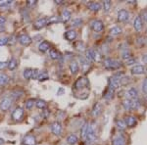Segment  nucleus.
Masks as SVG:
<instances>
[{"label": "nucleus", "instance_id": "obj_37", "mask_svg": "<svg viewBox=\"0 0 147 145\" xmlns=\"http://www.w3.org/2000/svg\"><path fill=\"white\" fill-rule=\"evenodd\" d=\"M35 105H36L37 108H39V109H44V108H46L47 104L44 100H37L36 103H35Z\"/></svg>", "mask_w": 147, "mask_h": 145}, {"label": "nucleus", "instance_id": "obj_53", "mask_svg": "<svg viewBox=\"0 0 147 145\" xmlns=\"http://www.w3.org/2000/svg\"><path fill=\"white\" fill-rule=\"evenodd\" d=\"M5 22H6V18L4 16H0V27H2L5 24Z\"/></svg>", "mask_w": 147, "mask_h": 145}, {"label": "nucleus", "instance_id": "obj_28", "mask_svg": "<svg viewBox=\"0 0 147 145\" xmlns=\"http://www.w3.org/2000/svg\"><path fill=\"white\" fill-rule=\"evenodd\" d=\"M32 72H34V70L32 69H26L25 71H24V74H23V76H24V78H26V80H30L32 77Z\"/></svg>", "mask_w": 147, "mask_h": 145}, {"label": "nucleus", "instance_id": "obj_13", "mask_svg": "<svg viewBox=\"0 0 147 145\" xmlns=\"http://www.w3.org/2000/svg\"><path fill=\"white\" fill-rule=\"evenodd\" d=\"M97 56H98L97 52H95V50H93V49L90 48L86 51V57H85V58H86L89 62H93V61H96Z\"/></svg>", "mask_w": 147, "mask_h": 145}, {"label": "nucleus", "instance_id": "obj_8", "mask_svg": "<svg viewBox=\"0 0 147 145\" xmlns=\"http://www.w3.org/2000/svg\"><path fill=\"white\" fill-rule=\"evenodd\" d=\"M80 67H82V70L84 73H86L87 71H88L89 67H90V62L87 60L86 58H84V57H80Z\"/></svg>", "mask_w": 147, "mask_h": 145}, {"label": "nucleus", "instance_id": "obj_48", "mask_svg": "<svg viewBox=\"0 0 147 145\" xmlns=\"http://www.w3.org/2000/svg\"><path fill=\"white\" fill-rule=\"evenodd\" d=\"M142 91L145 94H147V78L144 80L143 84H142Z\"/></svg>", "mask_w": 147, "mask_h": 145}, {"label": "nucleus", "instance_id": "obj_21", "mask_svg": "<svg viewBox=\"0 0 147 145\" xmlns=\"http://www.w3.org/2000/svg\"><path fill=\"white\" fill-rule=\"evenodd\" d=\"M134 27L136 28V30L137 32H140L141 28H142V20H141V17H136L134 19Z\"/></svg>", "mask_w": 147, "mask_h": 145}, {"label": "nucleus", "instance_id": "obj_4", "mask_svg": "<svg viewBox=\"0 0 147 145\" xmlns=\"http://www.w3.org/2000/svg\"><path fill=\"white\" fill-rule=\"evenodd\" d=\"M90 28L94 30V32H100L103 30L104 26H103V23H102L100 20H94L90 23Z\"/></svg>", "mask_w": 147, "mask_h": 145}, {"label": "nucleus", "instance_id": "obj_22", "mask_svg": "<svg viewBox=\"0 0 147 145\" xmlns=\"http://www.w3.org/2000/svg\"><path fill=\"white\" fill-rule=\"evenodd\" d=\"M72 17V15H71V12L69 10H64L62 12V14H61V21H63V22H68L69 20L71 19Z\"/></svg>", "mask_w": 147, "mask_h": 145}, {"label": "nucleus", "instance_id": "obj_41", "mask_svg": "<svg viewBox=\"0 0 147 145\" xmlns=\"http://www.w3.org/2000/svg\"><path fill=\"white\" fill-rule=\"evenodd\" d=\"M103 8H104V11L107 13V12H109V10H110L111 8V1H109V0H106V1L103 2Z\"/></svg>", "mask_w": 147, "mask_h": 145}, {"label": "nucleus", "instance_id": "obj_27", "mask_svg": "<svg viewBox=\"0 0 147 145\" xmlns=\"http://www.w3.org/2000/svg\"><path fill=\"white\" fill-rule=\"evenodd\" d=\"M125 140L123 136H118L116 137L115 139H114L113 141V145H125Z\"/></svg>", "mask_w": 147, "mask_h": 145}, {"label": "nucleus", "instance_id": "obj_50", "mask_svg": "<svg viewBox=\"0 0 147 145\" xmlns=\"http://www.w3.org/2000/svg\"><path fill=\"white\" fill-rule=\"evenodd\" d=\"M134 63H136V60H134V58H132V57L129 59H127V60H125V64L129 66L132 65V64H134Z\"/></svg>", "mask_w": 147, "mask_h": 145}, {"label": "nucleus", "instance_id": "obj_31", "mask_svg": "<svg viewBox=\"0 0 147 145\" xmlns=\"http://www.w3.org/2000/svg\"><path fill=\"white\" fill-rule=\"evenodd\" d=\"M127 95H129L131 99H136L137 98V90L136 88H130L129 90V92L127 93Z\"/></svg>", "mask_w": 147, "mask_h": 145}, {"label": "nucleus", "instance_id": "obj_7", "mask_svg": "<svg viewBox=\"0 0 147 145\" xmlns=\"http://www.w3.org/2000/svg\"><path fill=\"white\" fill-rule=\"evenodd\" d=\"M129 14L127 10L122 9V10L118 12V21H120V22H127V21H129Z\"/></svg>", "mask_w": 147, "mask_h": 145}, {"label": "nucleus", "instance_id": "obj_52", "mask_svg": "<svg viewBox=\"0 0 147 145\" xmlns=\"http://www.w3.org/2000/svg\"><path fill=\"white\" fill-rule=\"evenodd\" d=\"M142 19H143L144 22H147V9H145V10L142 12Z\"/></svg>", "mask_w": 147, "mask_h": 145}, {"label": "nucleus", "instance_id": "obj_10", "mask_svg": "<svg viewBox=\"0 0 147 145\" xmlns=\"http://www.w3.org/2000/svg\"><path fill=\"white\" fill-rule=\"evenodd\" d=\"M19 42H20L21 44L24 45V46H28L30 43H32V38H30V35L28 34H22L19 36Z\"/></svg>", "mask_w": 147, "mask_h": 145}, {"label": "nucleus", "instance_id": "obj_5", "mask_svg": "<svg viewBox=\"0 0 147 145\" xmlns=\"http://www.w3.org/2000/svg\"><path fill=\"white\" fill-rule=\"evenodd\" d=\"M24 116V109L21 107H17L12 113V119L14 121H20Z\"/></svg>", "mask_w": 147, "mask_h": 145}, {"label": "nucleus", "instance_id": "obj_34", "mask_svg": "<svg viewBox=\"0 0 147 145\" xmlns=\"http://www.w3.org/2000/svg\"><path fill=\"white\" fill-rule=\"evenodd\" d=\"M120 84H122V85H127V84H129L131 80H130V78L129 77H122V78H120Z\"/></svg>", "mask_w": 147, "mask_h": 145}, {"label": "nucleus", "instance_id": "obj_15", "mask_svg": "<svg viewBox=\"0 0 147 145\" xmlns=\"http://www.w3.org/2000/svg\"><path fill=\"white\" fill-rule=\"evenodd\" d=\"M109 82H110V87L111 88H113V89H116V88H119L120 87V80H119V78H116V77H113L109 80Z\"/></svg>", "mask_w": 147, "mask_h": 145}, {"label": "nucleus", "instance_id": "obj_43", "mask_svg": "<svg viewBox=\"0 0 147 145\" xmlns=\"http://www.w3.org/2000/svg\"><path fill=\"white\" fill-rule=\"evenodd\" d=\"M12 3H13V1H11V0H0V7L10 6Z\"/></svg>", "mask_w": 147, "mask_h": 145}, {"label": "nucleus", "instance_id": "obj_54", "mask_svg": "<svg viewBox=\"0 0 147 145\" xmlns=\"http://www.w3.org/2000/svg\"><path fill=\"white\" fill-rule=\"evenodd\" d=\"M7 67V63L5 62H0V70H3Z\"/></svg>", "mask_w": 147, "mask_h": 145}, {"label": "nucleus", "instance_id": "obj_6", "mask_svg": "<svg viewBox=\"0 0 147 145\" xmlns=\"http://www.w3.org/2000/svg\"><path fill=\"white\" fill-rule=\"evenodd\" d=\"M87 141L92 142L95 140V132H94V128L92 127V125H89L88 123V127H87V132H86V138Z\"/></svg>", "mask_w": 147, "mask_h": 145}, {"label": "nucleus", "instance_id": "obj_46", "mask_svg": "<svg viewBox=\"0 0 147 145\" xmlns=\"http://www.w3.org/2000/svg\"><path fill=\"white\" fill-rule=\"evenodd\" d=\"M76 48L78 49V50H80V51H82L84 49V44L82 43V42H80L79 41L78 43H76Z\"/></svg>", "mask_w": 147, "mask_h": 145}, {"label": "nucleus", "instance_id": "obj_33", "mask_svg": "<svg viewBox=\"0 0 147 145\" xmlns=\"http://www.w3.org/2000/svg\"><path fill=\"white\" fill-rule=\"evenodd\" d=\"M122 32V28L120 27H114L110 30V34L111 35H118Z\"/></svg>", "mask_w": 147, "mask_h": 145}, {"label": "nucleus", "instance_id": "obj_9", "mask_svg": "<svg viewBox=\"0 0 147 145\" xmlns=\"http://www.w3.org/2000/svg\"><path fill=\"white\" fill-rule=\"evenodd\" d=\"M51 132L55 135H60L62 132V125L59 122H54L51 125Z\"/></svg>", "mask_w": 147, "mask_h": 145}, {"label": "nucleus", "instance_id": "obj_39", "mask_svg": "<svg viewBox=\"0 0 147 145\" xmlns=\"http://www.w3.org/2000/svg\"><path fill=\"white\" fill-rule=\"evenodd\" d=\"M87 127H88V123H84L82 127V137L84 139L86 138V132H87Z\"/></svg>", "mask_w": 147, "mask_h": 145}, {"label": "nucleus", "instance_id": "obj_14", "mask_svg": "<svg viewBox=\"0 0 147 145\" xmlns=\"http://www.w3.org/2000/svg\"><path fill=\"white\" fill-rule=\"evenodd\" d=\"M124 122L125 123V125L129 127H132L136 123V120L134 117H132V116H127V117L125 118Z\"/></svg>", "mask_w": 147, "mask_h": 145}, {"label": "nucleus", "instance_id": "obj_35", "mask_svg": "<svg viewBox=\"0 0 147 145\" xmlns=\"http://www.w3.org/2000/svg\"><path fill=\"white\" fill-rule=\"evenodd\" d=\"M61 21V18L58 17V16H52L49 19H47V25L49 24H53V23H58Z\"/></svg>", "mask_w": 147, "mask_h": 145}, {"label": "nucleus", "instance_id": "obj_30", "mask_svg": "<svg viewBox=\"0 0 147 145\" xmlns=\"http://www.w3.org/2000/svg\"><path fill=\"white\" fill-rule=\"evenodd\" d=\"M7 67H8L10 70H15L16 67H17V60H16L15 58H12L10 61H9V63H7Z\"/></svg>", "mask_w": 147, "mask_h": 145}, {"label": "nucleus", "instance_id": "obj_44", "mask_svg": "<svg viewBox=\"0 0 147 145\" xmlns=\"http://www.w3.org/2000/svg\"><path fill=\"white\" fill-rule=\"evenodd\" d=\"M117 125H118V127H119V129H121V130H124L125 128V127H127L125 122H124V121H122V120H118L117 121Z\"/></svg>", "mask_w": 147, "mask_h": 145}, {"label": "nucleus", "instance_id": "obj_17", "mask_svg": "<svg viewBox=\"0 0 147 145\" xmlns=\"http://www.w3.org/2000/svg\"><path fill=\"white\" fill-rule=\"evenodd\" d=\"M101 113H102V105L100 103H96L93 107V110H92V116L93 117H98Z\"/></svg>", "mask_w": 147, "mask_h": 145}, {"label": "nucleus", "instance_id": "obj_45", "mask_svg": "<svg viewBox=\"0 0 147 145\" xmlns=\"http://www.w3.org/2000/svg\"><path fill=\"white\" fill-rule=\"evenodd\" d=\"M34 104V99H28V100L26 101V108L27 109H30Z\"/></svg>", "mask_w": 147, "mask_h": 145}, {"label": "nucleus", "instance_id": "obj_49", "mask_svg": "<svg viewBox=\"0 0 147 145\" xmlns=\"http://www.w3.org/2000/svg\"><path fill=\"white\" fill-rule=\"evenodd\" d=\"M36 3H37L36 0H28L27 1V5L28 7H34Z\"/></svg>", "mask_w": 147, "mask_h": 145}, {"label": "nucleus", "instance_id": "obj_42", "mask_svg": "<svg viewBox=\"0 0 147 145\" xmlns=\"http://www.w3.org/2000/svg\"><path fill=\"white\" fill-rule=\"evenodd\" d=\"M131 109H137L139 106H140V102L136 99H131Z\"/></svg>", "mask_w": 147, "mask_h": 145}, {"label": "nucleus", "instance_id": "obj_3", "mask_svg": "<svg viewBox=\"0 0 147 145\" xmlns=\"http://www.w3.org/2000/svg\"><path fill=\"white\" fill-rule=\"evenodd\" d=\"M11 106H12V99L11 98L5 97V98H3L1 101H0V109H1V111H3V112L8 111Z\"/></svg>", "mask_w": 147, "mask_h": 145}, {"label": "nucleus", "instance_id": "obj_19", "mask_svg": "<svg viewBox=\"0 0 147 145\" xmlns=\"http://www.w3.org/2000/svg\"><path fill=\"white\" fill-rule=\"evenodd\" d=\"M87 7H88V9H90V10L93 12H97L101 9V5L98 2H89V3L87 4Z\"/></svg>", "mask_w": 147, "mask_h": 145}, {"label": "nucleus", "instance_id": "obj_23", "mask_svg": "<svg viewBox=\"0 0 147 145\" xmlns=\"http://www.w3.org/2000/svg\"><path fill=\"white\" fill-rule=\"evenodd\" d=\"M10 80V78L7 75L3 73H0V86H3V85L7 84Z\"/></svg>", "mask_w": 147, "mask_h": 145}, {"label": "nucleus", "instance_id": "obj_2", "mask_svg": "<svg viewBox=\"0 0 147 145\" xmlns=\"http://www.w3.org/2000/svg\"><path fill=\"white\" fill-rule=\"evenodd\" d=\"M89 85V82L86 78H80L77 80V82H75L74 85V88L75 89H80V88H84Z\"/></svg>", "mask_w": 147, "mask_h": 145}, {"label": "nucleus", "instance_id": "obj_56", "mask_svg": "<svg viewBox=\"0 0 147 145\" xmlns=\"http://www.w3.org/2000/svg\"><path fill=\"white\" fill-rule=\"evenodd\" d=\"M55 3H56V4H58V5H60V4H63L64 2L62 1V0H56Z\"/></svg>", "mask_w": 147, "mask_h": 145}, {"label": "nucleus", "instance_id": "obj_12", "mask_svg": "<svg viewBox=\"0 0 147 145\" xmlns=\"http://www.w3.org/2000/svg\"><path fill=\"white\" fill-rule=\"evenodd\" d=\"M47 25V19L46 18H41L38 19L36 22L34 23V27L35 30H41L42 28H44Z\"/></svg>", "mask_w": 147, "mask_h": 145}, {"label": "nucleus", "instance_id": "obj_40", "mask_svg": "<svg viewBox=\"0 0 147 145\" xmlns=\"http://www.w3.org/2000/svg\"><path fill=\"white\" fill-rule=\"evenodd\" d=\"M82 24V20L80 18H76L74 19V20L72 21V26L73 27H79V26H80Z\"/></svg>", "mask_w": 147, "mask_h": 145}, {"label": "nucleus", "instance_id": "obj_11", "mask_svg": "<svg viewBox=\"0 0 147 145\" xmlns=\"http://www.w3.org/2000/svg\"><path fill=\"white\" fill-rule=\"evenodd\" d=\"M36 139L32 134H27L23 138V144L24 145H35Z\"/></svg>", "mask_w": 147, "mask_h": 145}, {"label": "nucleus", "instance_id": "obj_47", "mask_svg": "<svg viewBox=\"0 0 147 145\" xmlns=\"http://www.w3.org/2000/svg\"><path fill=\"white\" fill-rule=\"evenodd\" d=\"M8 42H9V37H2V38H0V46L6 45Z\"/></svg>", "mask_w": 147, "mask_h": 145}, {"label": "nucleus", "instance_id": "obj_20", "mask_svg": "<svg viewBox=\"0 0 147 145\" xmlns=\"http://www.w3.org/2000/svg\"><path fill=\"white\" fill-rule=\"evenodd\" d=\"M144 71H145V69H144L143 66H141V65H136L131 68V73L134 74V75H140V74H143Z\"/></svg>", "mask_w": 147, "mask_h": 145}, {"label": "nucleus", "instance_id": "obj_38", "mask_svg": "<svg viewBox=\"0 0 147 145\" xmlns=\"http://www.w3.org/2000/svg\"><path fill=\"white\" fill-rule=\"evenodd\" d=\"M122 58L124 59V60H127V59L131 58V54H130V52L127 50V49H125V51L122 52Z\"/></svg>", "mask_w": 147, "mask_h": 145}, {"label": "nucleus", "instance_id": "obj_1", "mask_svg": "<svg viewBox=\"0 0 147 145\" xmlns=\"http://www.w3.org/2000/svg\"><path fill=\"white\" fill-rule=\"evenodd\" d=\"M103 65L108 70H117V69H119L121 67V62L116 60V59L107 58L104 60Z\"/></svg>", "mask_w": 147, "mask_h": 145}, {"label": "nucleus", "instance_id": "obj_24", "mask_svg": "<svg viewBox=\"0 0 147 145\" xmlns=\"http://www.w3.org/2000/svg\"><path fill=\"white\" fill-rule=\"evenodd\" d=\"M38 48L41 52H45L50 48V44H49V42H47V41H42L41 43L39 44Z\"/></svg>", "mask_w": 147, "mask_h": 145}, {"label": "nucleus", "instance_id": "obj_36", "mask_svg": "<svg viewBox=\"0 0 147 145\" xmlns=\"http://www.w3.org/2000/svg\"><path fill=\"white\" fill-rule=\"evenodd\" d=\"M48 78H49V76L46 72H39V75H38V77H37V80H40V82H42V80H48Z\"/></svg>", "mask_w": 147, "mask_h": 145}, {"label": "nucleus", "instance_id": "obj_25", "mask_svg": "<svg viewBox=\"0 0 147 145\" xmlns=\"http://www.w3.org/2000/svg\"><path fill=\"white\" fill-rule=\"evenodd\" d=\"M113 94H114V89L111 88V87H108L107 90H106V91L104 92L103 97L105 99H107V100H109V99H111L113 97Z\"/></svg>", "mask_w": 147, "mask_h": 145}, {"label": "nucleus", "instance_id": "obj_51", "mask_svg": "<svg viewBox=\"0 0 147 145\" xmlns=\"http://www.w3.org/2000/svg\"><path fill=\"white\" fill-rule=\"evenodd\" d=\"M38 75H39V71L35 69V70H34V72H32V78H37Z\"/></svg>", "mask_w": 147, "mask_h": 145}, {"label": "nucleus", "instance_id": "obj_16", "mask_svg": "<svg viewBox=\"0 0 147 145\" xmlns=\"http://www.w3.org/2000/svg\"><path fill=\"white\" fill-rule=\"evenodd\" d=\"M76 37H77V32H76V30H68V32L65 34V38L67 40H69V41H73V40H75Z\"/></svg>", "mask_w": 147, "mask_h": 145}, {"label": "nucleus", "instance_id": "obj_29", "mask_svg": "<svg viewBox=\"0 0 147 145\" xmlns=\"http://www.w3.org/2000/svg\"><path fill=\"white\" fill-rule=\"evenodd\" d=\"M67 142H68V144H70V145H75L78 142V137L76 136L75 134L69 135L67 138Z\"/></svg>", "mask_w": 147, "mask_h": 145}, {"label": "nucleus", "instance_id": "obj_32", "mask_svg": "<svg viewBox=\"0 0 147 145\" xmlns=\"http://www.w3.org/2000/svg\"><path fill=\"white\" fill-rule=\"evenodd\" d=\"M123 106L127 111L131 110V101H130V99H125V100L123 101Z\"/></svg>", "mask_w": 147, "mask_h": 145}, {"label": "nucleus", "instance_id": "obj_18", "mask_svg": "<svg viewBox=\"0 0 147 145\" xmlns=\"http://www.w3.org/2000/svg\"><path fill=\"white\" fill-rule=\"evenodd\" d=\"M79 69H80V66H79V63L77 61H72L70 64V71L73 75H76L78 72H79Z\"/></svg>", "mask_w": 147, "mask_h": 145}, {"label": "nucleus", "instance_id": "obj_26", "mask_svg": "<svg viewBox=\"0 0 147 145\" xmlns=\"http://www.w3.org/2000/svg\"><path fill=\"white\" fill-rule=\"evenodd\" d=\"M49 55H50V58L53 59V60H58L60 58V54H59V52L56 49H50Z\"/></svg>", "mask_w": 147, "mask_h": 145}, {"label": "nucleus", "instance_id": "obj_55", "mask_svg": "<svg viewBox=\"0 0 147 145\" xmlns=\"http://www.w3.org/2000/svg\"><path fill=\"white\" fill-rule=\"evenodd\" d=\"M142 62H143L144 64H147V54H144L143 56H142Z\"/></svg>", "mask_w": 147, "mask_h": 145}]
</instances>
